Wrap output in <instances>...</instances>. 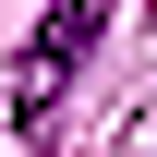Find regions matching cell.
<instances>
[{"mask_svg": "<svg viewBox=\"0 0 157 157\" xmlns=\"http://www.w3.org/2000/svg\"><path fill=\"white\" fill-rule=\"evenodd\" d=\"M97 24H109V0H48L36 48H24V73H12V121H24V133H48L60 85H73V73H85V48H97Z\"/></svg>", "mask_w": 157, "mask_h": 157, "instance_id": "6da1fadb", "label": "cell"}]
</instances>
